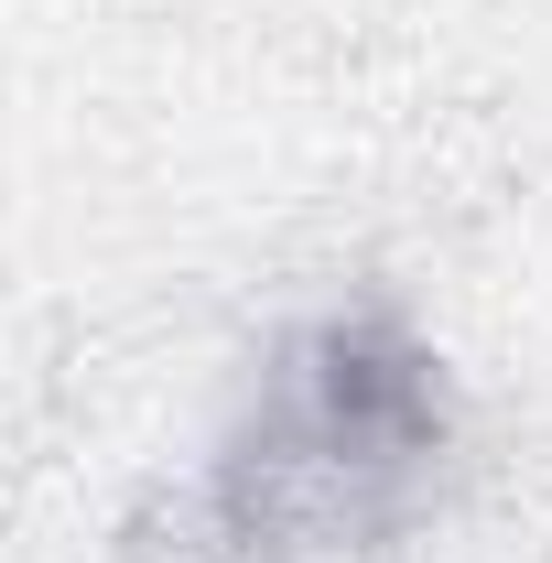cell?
<instances>
[{"label": "cell", "instance_id": "cell-1", "mask_svg": "<svg viewBox=\"0 0 552 563\" xmlns=\"http://www.w3.org/2000/svg\"><path fill=\"white\" fill-rule=\"evenodd\" d=\"M455 444L444 368L390 314H325L272 357L261 401L196 488L141 520L120 563H325L412 531Z\"/></svg>", "mask_w": 552, "mask_h": 563}]
</instances>
